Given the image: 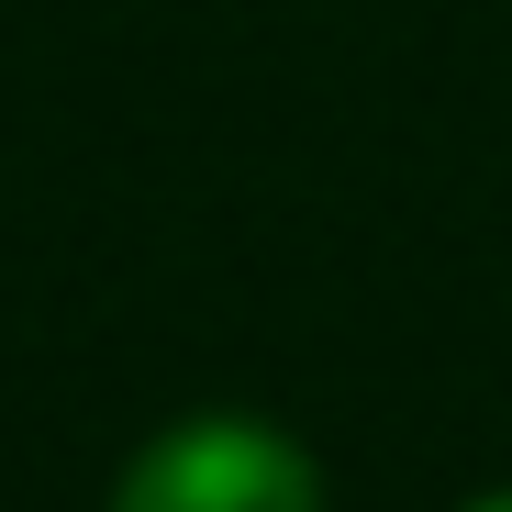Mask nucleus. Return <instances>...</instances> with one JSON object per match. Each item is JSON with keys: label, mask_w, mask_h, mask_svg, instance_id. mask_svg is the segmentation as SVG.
<instances>
[{"label": "nucleus", "mask_w": 512, "mask_h": 512, "mask_svg": "<svg viewBox=\"0 0 512 512\" xmlns=\"http://www.w3.org/2000/svg\"><path fill=\"white\" fill-rule=\"evenodd\" d=\"M112 512H323V479L279 423L201 412V423H167L123 468Z\"/></svg>", "instance_id": "nucleus-1"}, {"label": "nucleus", "mask_w": 512, "mask_h": 512, "mask_svg": "<svg viewBox=\"0 0 512 512\" xmlns=\"http://www.w3.org/2000/svg\"><path fill=\"white\" fill-rule=\"evenodd\" d=\"M468 512H512V490H490V501H468Z\"/></svg>", "instance_id": "nucleus-2"}]
</instances>
